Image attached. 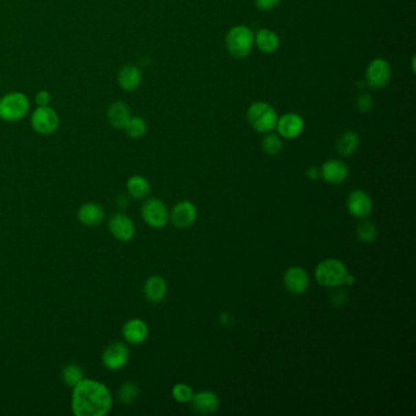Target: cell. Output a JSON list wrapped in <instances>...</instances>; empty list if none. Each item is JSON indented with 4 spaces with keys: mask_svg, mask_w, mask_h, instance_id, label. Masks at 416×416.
<instances>
[{
    "mask_svg": "<svg viewBox=\"0 0 416 416\" xmlns=\"http://www.w3.org/2000/svg\"><path fill=\"white\" fill-rule=\"evenodd\" d=\"M72 388L71 409L76 416H104L111 410L113 395L103 382L83 378Z\"/></svg>",
    "mask_w": 416,
    "mask_h": 416,
    "instance_id": "1",
    "label": "cell"
},
{
    "mask_svg": "<svg viewBox=\"0 0 416 416\" xmlns=\"http://www.w3.org/2000/svg\"><path fill=\"white\" fill-rule=\"evenodd\" d=\"M247 119L256 132L269 133L276 129L278 115L272 105L265 102H256L248 108Z\"/></svg>",
    "mask_w": 416,
    "mask_h": 416,
    "instance_id": "2",
    "label": "cell"
},
{
    "mask_svg": "<svg viewBox=\"0 0 416 416\" xmlns=\"http://www.w3.org/2000/svg\"><path fill=\"white\" fill-rule=\"evenodd\" d=\"M254 45V33L247 26H234L226 36L228 53L236 59L248 56Z\"/></svg>",
    "mask_w": 416,
    "mask_h": 416,
    "instance_id": "3",
    "label": "cell"
},
{
    "mask_svg": "<svg viewBox=\"0 0 416 416\" xmlns=\"http://www.w3.org/2000/svg\"><path fill=\"white\" fill-rule=\"evenodd\" d=\"M348 275L346 265L338 259L322 260L315 269V280L324 287L344 285Z\"/></svg>",
    "mask_w": 416,
    "mask_h": 416,
    "instance_id": "4",
    "label": "cell"
},
{
    "mask_svg": "<svg viewBox=\"0 0 416 416\" xmlns=\"http://www.w3.org/2000/svg\"><path fill=\"white\" fill-rule=\"evenodd\" d=\"M30 109L28 97L22 93H10L0 99V119L9 122L25 118Z\"/></svg>",
    "mask_w": 416,
    "mask_h": 416,
    "instance_id": "5",
    "label": "cell"
},
{
    "mask_svg": "<svg viewBox=\"0 0 416 416\" xmlns=\"http://www.w3.org/2000/svg\"><path fill=\"white\" fill-rule=\"evenodd\" d=\"M141 214L144 222L151 228H162L166 226L170 219L168 206L157 198H151L144 201V204L142 206Z\"/></svg>",
    "mask_w": 416,
    "mask_h": 416,
    "instance_id": "6",
    "label": "cell"
},
{
    "mask_svg": "<svg viewBox=\"0 0 416 416\" xmlns=\"http://www.w3.org/2000/svg\"><path fill=\"white\" fill-rule=\"evenodd\" d=\"M59 116L55 113L54 109L47 107H39L32 113L33 130L41 135H50L59 127Z\"/></svg>",
    "mask_w": 416,
    "mask_h": 416,
    "instance_id": "7",
    "label": "cell"
},
{
    "mask_svg": "<svg viewBox=\"0 0 416 416\" xmlns=\"http://www.w3.org/2000/svg\"><path fill=\"white\" fill-rule=\"evenodd\" d=\"M130 359L129 347L122 342H113L111 344L105 347L102 355L104 366L111 371H119L124 368Z\"/></svg>",
    "mask_w": 416,
    "mask_h": 416,
    "instance_id": "8",
    "label": "cell"
},
{
    "mask_svg": "<svg viewBox=\"0 0 416 416\" xmlns=\"http://www.w3.org/2000/svg\"><path fill=\"white\" fill-rule=\"evenodd\" d=\"M391 76H392V70L388 61L382 58H376L369 64L365 77L369 86L373 87L375 89H380L387 86Z\"/></svg>",
    "mask_w": 416,
    "mask_h": 416,
    "instance_id": "9",
    "label": "cell"
},
{
    "mask_svg": "<svg viewBox=\"0 0 416 416\" xmlns=\"http://www.w3.org/2000/svg\"><path fill=\"white\" fill-rule=\"evenodd\" d=\"M109 231L120 242H130L135 237V222L124 212H118L110 217L108 223Z\"/></svg>",
    "mask_w": 416,
    "mask_h": 416,
    "instance_id": "10",
    "label": "cell"
},
{
    "mask_svg": "<svg viewBox=\"0 0 416 416\" xmlns=\"http://www.w3.org/2000/svg\"><path fill=\"white\" fill-rule=\"evenodd\" d=\"M347 208L351 217L364 219L373 211V199L365 190L354 189L347 198Z\"/></svg>",
    "mask_w": 416,
    "mask_h": 416,
    "instance_id": "11",
    "label": "cell"
},
{
    "mask_svg": "<svg viewBox=\"0 0 416 416\" xmlns=\"http://www.w3.org/2000/svg\"><path fill=\"white\" fill-rule=\"evenodd\" d=\"M276 130L282 138L294 140L302 135L304 130V120L298 113H285L277 120Z\"/></svg>",
    "mask_w": 416,
    "mask_h": 416,
    "instance_id": "12",
    "label": "cell"
},
{
    "mask_svg": "<svg viewBox=\"0 0 416 416\" xmlns=\"http://www.w3.org/2000/svg\"><path fill=\"white\" fill-rule=\"evenodd\" d=\"M170 219L173 226L177 228H187L193 225L197 219V208L192 201L182 200L173 206V211L170 214Z\"/></svg>",
    "mask_w": 416,
    "mask_h": 416,
    "instance_id": "13",
    "label": "cell"
},
{
    "mask_svg": "<svg viewBox=\"0 0 416 416\" xmlns=\"http://www.w3.org/2000/svg\"><path fill=\"white\" fill-rule=\"evenodd\" d=\"M283 281H285L287 289L294 294H302V293L307 292L309 283H310L308 272L299 266L289 267L285 274Z\"/></svg>",
    "mask_w": 416,
    "mask_h": 416,
    "instance_id": "14",
    "label": "cell"
},
{
    "mask_svg": "<svg viewBox=\"0 0 416 416\" xmlns=\"http://www.w3.org/2000/svg\"><path fill=\"white\" fill-rule=\"evenodd\" d=\"M348 175H349V168L347 166L346 162H340L337 159L325 162L320 170V176L324 179L325 182L331 184L344 182Z\"/></svg>",
    "mask_w": 416,
    "mask_h": 416,
    "instance_id": "15",
    "label": "cell"
},
{
    "mask_svg": "<svg viewBox=\"0 0 416 416\" xmlns=\"http://www.w3.org/2000/svg\"><path fill=\"white\" fill-rule=\"evenodd\" d=\"M149 329L148 325L142 319H131L126 321L122 327V336L124 340L131 344H141L148 338Z\"/></svg>",
    "mask_w": 416,
    "mask_h": 416,
    "instance_id": "16",
    "label": "cell"
},
{
    "mask_svg": "<svg viewBox=\"0 0 416 416\" xmlns=\"http://www.w3.org/2000/svg\"><path fill=\"white\" fill-rule=\"evenodd\" d=\"M190 402H192L193 410L198 413V414H201V415L214 414L217 410L219 404H220L219 397L210 391L198 392L197 395H193Z\"/></svg>",
    "mask_w": 416,
    "mask_h": 416,
    "instance_id": "17",
    "label": "cell"
},
{
    "mask_svg": "<svg viewBox=\"0 0 416 416\" xmlns=\"http://www.w3.org/2000/svg\"><path fill=\"white\" fill-rule=\"evenodd\" d=\"M77 219L85 226H98L105 219V211L103 206L94 201H88L80 206L77 211Z\"/></svg>",
    "mask_w": 416,
    "mask_h": 416,
    "instance_id": "18",
    "label": "cell"
},
{
    "mask_svg": "<svg viewBox=\"0 0 416 416\" xmlns=\"http://www.w3.org/2000/svg\"><path fill=\"white\" fill-rule=\"evenodd\" d=\"M143 292H144L148 302L157 304V303L164 300V298L168 293V285L162 276H151L144 283Z\"/></svg>",
    "mask_w": 416,
    "mask_h": 416,
    "instance_id": "19",
    "label": "cell"
},
{
    "mask_svg": "<svg viewBox=\"0 0 416 416\" xmlns=\"http://www.w3.org/2000/svg\"><path fill=\"white\" fill-rule=\"evenodd\" d=\"M254 44L265 54H271L280 47V38L272 30L261 28L254 34Z\"/></svg>",
    "mask_w": 416,
    "mask_h": 416,
    "instance_id": "20",
    "label": "cell"
},
{
    "mask_svg": "<svg viewBox=\"0 0 416 416\" xmlns=\"http://www.w3.org/2000/svg\"><path fill=\"white\" fill-rule=\"evenodd\" d=\"M130 108L124 102H115L108 109V120L115 129L124 130L127 122L130 121Z\"/></svg>",
    "mask_w": 416,
    "mask_h": 416,
    "instance_id": "21",
    "label": "cell"
},
{
    "mask_svg": "<svg viewBox=\"0 0 416 416\" xmlns=\"http://www.w3.org/2000/svg\"><path fill=\"white\" fill-rule=\"evenodd\" d=\"M142 74L137 66L126 65L120 70L119 85L124 91H135L141 85Z\"/></svg>",
    "mask_w": 416,
    "mask_h": 416,
    "instance_id": "22",
    "label": "cell"
},
{
    "mask_svg": "<svg viewBox=\"0 0 416 416\" xmlns=\"http://www.w3.org/2000/svg\"><path fill=\"white\" fill-rule=\"evenodd\" d=\"M126 189L131 197H133L135 199H143L149 195L151 187L149 181L146 177L135 175L127 179Z\"/></svg>",
    "mask_w": 416,
    "mask_h": 416,
    "instance_id": "23",
    "label": "cell"
},
{
    "mask_svg": "<svg viewBox=\"0 0 416 416\" xmlns=\"http://www.w3.org/2000/svg\"><path fill=\"white\" fill-rule=\"evenodd\" d=\"M359 135L353 131H347L337 141V151L343 157H351L359 148Z\"/></svg>",
    "mask_w": 416,
    "mask_h": 416,
    "instance_id": "24",
    "label": "cell"
},
{
    "mask_svg": "<svg viewBox=\"0 0 416 416\" xmlns=\"http://www.w3.org/2000/svg\"><path fill=\"white\" fill-rule=\"evenodd\" d=\"M83 378H85V373L78 364L71 362L63 369V381L69 387H75L76 384L81 382Z\"/></svg>",
    "mask_w": 416,
    "mask_h": 416,
    "instance_id": "25",
    "label": "cell"
},
{
    "mask_svg": "<svg viewBox=\"0 0 416 416\" xmlns=\"http://www.w3.org/2000/svg\"><path fill=\"white\" fill-rule=\"evenodd\" d=\"M140 395V388H138V384L135 382H124V384H121L119 391H118V397L119 400L124 404V406H130Z\"/></svg>",
    "mask_w": 416,
    "mask_h": 416,
    "instance_id": "26",
    "label": "cell"
},
{
    "mask_svg": "<svg viewBox=\"0 0 416 416\" xmlns=\"http://www.w3.org/2000/svg\"><path fill=\"white\" fill-rule=\"evenodd\" d=\"M358 238L364 243H371L377 237V228L373 222L362 221L357 228Z\"/></svg>",
    "mask_w": 416,
    "mask_h": 416,
    "instance_id": "27",
    "label": "cell"
},
{
    "mask_svg": "<svg viewBox=\"0 0 416 416\" xmlns=\"http://www.w3.org/2000/svg\"><path fill=\"white\" fill-rule=\"evenodd\" d=\"M261 146L266 154L276 155L282 151L281 138H280V135L269 132V133H266L264 140L261 142Z\"/></svg>",
    "mask_w": 416,
    "mask_h": 416,
    "instance_id": "28",
    "label": "cell"
},
{
    "mask_svg": "<svg viewBox=\"0 0 416 416\" xmlns=\"http://www.w3.org/2000/svg\"><path fill=\"white\" fill-rule=\"evenodd\" d=\"M127 135L131 138H140L142 135H146V124L142 118H131L130 121L126 124L124 129Z\"/></svg>",
    "mask_w": 416,
    "mask_h": 416,
    "instance_id": "29",
    "label": "cell"
},
{
    "mask_svg": "<svg viewBox=\"0 0 416 416\" xmlns=\"http://www.w3.org/2000/svg\"><path fill=\"white\" fill-rule=\"evenodd\" d=\"M193 395H195L193 391L190 388V386L187 384H177L173 387V399L177 400L179 403L190 402Z\"/></svg>",
    "mask_w": 416,
    "mask_h": 416,
    "instance_id": "30",
    "label": "cell"
},
{
    "mask_svg": "<svg viewBox=\"0 0 416 416\" xmlns=\"http://www.w3.org/2000/svg\"><path fill=\"white\" fill-rule=\"evenodd\" d=\"M281 0H255V6L261 11L274 10L280 6Z\"/></svg>",
    "mask_w": 416,
    "mask_h": 416,
    "instance_id": "31",
    "label": "cell"
},
{
    "mask_svg": "<svg viewBox=\"0 0 416 416\" xmlns=\"http://www.w3.org/2000/svg\"><path fill=\"white\" fill-rule=\"evenodd\" d=\"M358 109L360 111H369L373 108V98L369 94H362L360 97L358 98Z\"/></svg>",
    "mask_w": 416,
    "mask_h": 416,
    "instance_id": "32",
    "label": "cell"
},
{
    "mask_svg": "<svg viewBox=\"0 0 416 416\" xmlns=\"http://www.w3.org/2000/svg\"><path fill=\"white\" fill-rule=\"evenodd\" d=\"M36 102L39 107H47L50 102V94L47 91H41L36 97Z\"/></svg>",
    "mask_w": 416,
    "mask_h": 416,
    "instance_id": "33",
    "label": "cell"
},
{
    "mask_svg": "<svg viewBox=\"0 0 416 416\" xmlns=\"http://www.w3.org/2000/svg\"><path fill=\"white\" fill-rule=\"evenodd\" d=\"M307 175H308V176H309V177H310V179H319L320 170H319V168H315V166H313V168H309L308 171H307Z\"/></svg>",
    "mask_w": 416,
    "mask_h": 416,
    "instance_id": "34",
    "label": "cell"
},
{
    "mask_svg": "<svg viewBox=\"0 0 416 416\" xmlns=\"http://www.w3.org/2000/svg\"><path fill=\"white\" fill-rule=\"evenodd\" d=\"M127 206H129V201H127L124 195H121V197L118 198V206H119L120 209H124Z\"/></svg>",
    "mask_w": 416,
    "mask_h": 416,
    "instance_id": "35",
    "label": "cell"
}]
</instances>
